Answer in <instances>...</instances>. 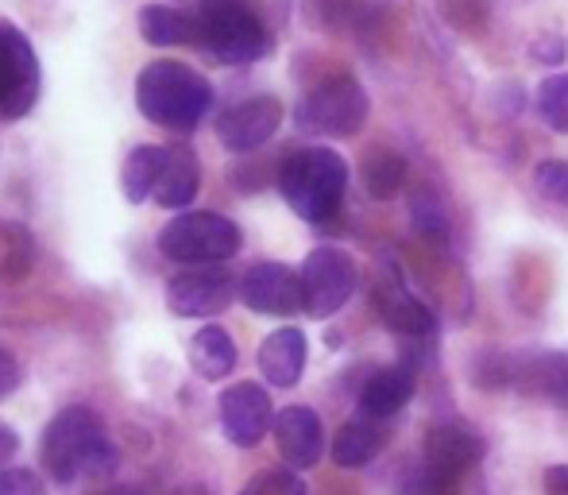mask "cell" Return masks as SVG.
<instances>
[{
    "instance_id": "cell-1",
    "label": "cell",
    "mask_w": 568,
    "mask_h": 495,
    "mask_svg": "<svg viewBox=\"0 0 568 495\" xmlns=\"http://www.w3.org/2000/svg\"><path fill=\"white\" fill-rule=\"evenodd\" d=\"M39 461H43L47 476L54 484H74L78 476L90 481H105L116 473L120 453L109 437L105 422L90 406H67L59 411L43 430L39 442Z\"/></svg>"
},
{
    "instance_id": "cell-2",
    "label": "cell",
    "mask_w": 568,
    "mask_h": 495,
    "mask_svg": "<svg viewBox=\"0 0 568 495\" xmlns=\"http://www.w3.org/2000/svg\"><path fill=\"white\" fill-rule=\"evenodd\" d=\"M135 109L159 128L194 132L213 109V85L186 62L159 59L135 78Z\"/></svg>"
},
{
    "instance_id": "cell-3",
    "label": "cell",
    "mask_w": 568,
    "mask_h": 495,
    "mask_svg": "<svg viewBox=\"0 0 568 495\" xmlns=\"http://www.w3.org/2000/svg\"><path fill=\"white\" fill-rule=\"evenodd\" d=\"M348 186V163L333 148H298L278 166V194L310 225L337 218Z\"/></svg>"
},
{
    "instance_id": "cell-4",
    "label": "cell",
    "mask_w": 568,
    "mask_h": 495,
    "mask_svg": "<svg viewBox=\"0 0 568 495\" xmlns=\"http://www.w3.org/2000/svg\"><path fill=\"white\" fill-rule=\"evenodd\" d=\"M197 43L221 67H247L271 51V31L252 0H197Z\"/></svg>"
},
{
    "instance_id": "cell-5",
    "label": "cell",
    "mask_w": 568,
    "mask_h": 495,
    "mask_svg": "<svg viewBox=\"0 0 568 495\" xmlns=\"http://www.w3.org/2000/svg\"><path fill=\"white\" fill-rule=\"evenodd\" d=\"M159 252L174 263H190V267H213L225 263L240 252V229L229 218L210 210L197 213H179L174 221H166L159 233Z\"/></svg>"
},
{
    "instance_id": "cell-6",
    "label": "cell",
    "mask_w": 568,
    "mask_h": 495,
    "mask_svg": "<svg viewBox=\"0 0 568 495\" xmlns=\"http://www.w3.org/2000/svg\"><path fill=\"white\" fill-rule=\"evenodd\" d=\"M294 121L302 132L325 135V140H344V135H356L367 121V93L356 78L337 74L329 82L314 85L306 98L294 109Z\"/></svg>"
},
{
    "instance_id": "cell-7",
    "label": "cell",
    "mask_w": 568,
    "mask_h": 495,
    "mask_svg": "<svg viewBox=\"0 0 568 495\" xmlns=\"http://www.w3.org/2000/svg\"><path fill=\"white\" fill-rule=\"evenodd\" d=\"M39 59L31 39L16 23L0 20V124L20 121L39 101Z\"/></svg>"
},
{
    "instance_id": "cell-8",
    "label": "cell",
    "mask_w": 568,
    "mask_h": 495,
    "mask_svg": "<svg viewBox=\"0 0 568 495\" xmlns=\"http://www.w3.org/2000/svg\"><path fill=\"white\" fill-rule=\"evenodd\" d=\"M302 286H306V314L333 317L356 291V263L341 248H314L302 263Z\"/></svg>"
},
{
    "instance_id": "cell-9",
    "label": "cell",
    "mask_w": 568,
    "mask_h": 495,
    "mask_svg": "<svg viewBox=\"0 0 568 495\" xmlns=\"http://www.w3.org/2000/svg\"><path fill=\"white\" fill-rule=\"evenodd\" d=\"M240 294L236 275L225 267H190L166 279V306L179 317H217L232 306Z\"/></svg>"
},
{
    "instance_id": "cell-10",
    "label": "cell",
    "mask_w": 568,
    "mask_h": 495,
    "mask_svg": "<svg viewBox=\"0 0 568 495\" xmlns=\"http://www.w3.org/2000/svg\"><path fill=\"white\" fill-rule=\"evenodd\" d=\"M240 299L255 314L271 317H291L306 310V286H302V271L286 267V263H255L244 279H240Z\"/></svg>"
},
{
    "instance_id": "cell-11",
    "label": "cell",
    "mask_w": 568,
    "mask_h": 495,
    "mask_svg": "<svg viewBox=\"0 0 568 495\" xmlns=\"http://www.w3.org/2000/svg\"><path fill=\"white\" fill-rule=\"evenodd\" d=\"M221 426L225 437L240 449H252L275 430V414H271V395L260 383H232L221 395Z\"/></svg>"
},
{
    "instance_id": "cell-12",
    "label": "cell",
    "mask_w": 568,
    "mask_h": 495,
    "mask_svg": "<svg viewBox=\"0 0 568 495\" xmlns=\"http://www.w3.org/2000/svg\"><path fill=\"white\" fill-rule=\"evenodd\" d=\"M484 453H487L484 434L460 418H445V422H437V426H429L426 445H422V457L434 468H442V473L456 476V481H460L468 468H476L479 461H484Z\"/></svg>"
},
{
    "instance_id": "cell-13",
    "label": "cell",
    "mask_w": 568,
    "mask_h": 495,
    "mask_svg": "<svg viewBox=\"0 0 568 495\" xmlns=\"http://www.w3.org/2000/svg\"><path fill=\"white\" fill-rule=\"evenodd\" d=\"M278 124H283V105L275 98H247L221 117L217 135L229 151L244 155V151L263 148L278 132Z\"/></svg>"
},
{
    "instance_id": "cell-14",
    "label": "cell",
    "mask_w": 568,
    "mask_h": 495,
    "mask_svg": "<svg viewBox=\"0 0 568 495\" xmlns=\"http://www.w3.org/2000/svg\"><path fill=\"white\" fill-rule=\"evenodd\" d=\"M275 445H278V457H283L294 473L314 468L325 453V430H322L317 411H310V406H286V411H278Z\"/></svg>"
},
{
    "instance_id": "cell-15",
    "label": "cell",
    "mask_w": 568,
    "mask_h": 495,
    "mask_svg": "<svg viewBox=\"0 0 568 495\" xmlns=\"http://www.w3.org/2000/svg\"><path fill=\"white\" fill-rule=\"evenodd\" d=\"M510 383L523 395L568 406V353H534L510 361Z\"/></svg>"
},
{
    "instance_id": "cell-16",
    "label": "cell",
    "mask_w": 568,
    "mask_h": 495,
    "mask_svg": "<svg viewBox=\"0 0 568 495\" xmlns=\"http://www.w3.org/2000/svg\"><path fill=\"white\" fill-rule=\"evenodd\" d=\"M260 372L271 387H294L306 372V333L302 330H275L260 345Z\"/></svg>"
},
{
    "instance_id": "cell-17",
    "label": "cell",
    "mask_w": 568,
    "mask_h": 495,
    "mask_svg": "<svg viewBox=\"0 0 568 495\" xmlns=\"http://www.w3.org/2000/svg\"><path fill=\"white\" fill-rule=\"evenodd\" d=\"M414 387H418L414 364H390V368H379L364 383V391H359V411H364L367 418H390V414H398L406 403H410Z\"/></svg>"
},
{
    "instance_id": "cell-18",
    "label": "cell",
    "mask_w": 568,
    "mask_h": 495,
    "mask_svg": "<svg viewBox=\"0 0 568 495\" xmlns=\"http://www.w3.org/2000/svg\"><path fill=\"white\" fill-rule=\"evenodd\" d=\"M197 186H202V163H197V155L190 148H171L166 171L155 190V202L163 210H186L197 198Z\"/></svg>"
},
{
    "instance_id": "cell-19",
    "label": "cell",
    "mask_w": 568,
    "mask_h": 495,
    "mask_svg": "<svg viewBox=\"0 0 568 495\" xmlns=\"http://www.w3.org/2000/svg\"><path fill=\"white\" fill-rule=\"evenodd\" d=\"M140 36L151 47H190L197 43L194 12L171 4H148L140 8Z\"/></svg>"
},
{
    "instance_id": "cell-20",
    "label": "cell",
    "mask_w": 568,
    "mask_h": 495,
    "mask_svg": "<svg viewBox=\"0 0 568 495\" xmlns=\"http://www.w3.org/2000/svg\"><path fill=\"white\" fill-rule=\"evenodd\" d=\"M166 155H171V148H159V143H140V148H132V155L124 159V171H120L128 202L140 205V202H148V198H155L159 179H163V171H166Z\"/></svg>"
},
{
    "instance_id": "cell-21",
    "label": "cell",
    "mask_w": 568,
    "mask_h": 495,
    "mask_svg": "<svg viewBox=\"0 0 568 495\" xmlns=\"http://www.w3.org/2000/svg\"><path fill=\"white\" fill-rule=\"evenodd\" d=\"M383 442H387V434H383L372 418H352V422H344L337 430V437H333V461H337L341 468H364L379 457Z\"/></svg>"
},
{
    "instance_id": "cell-22",
    "label": "cell",
    "mask_w": 568,
    "mask_h": 495,
    "mask_svg": "<svg viewBox=\"0 0 568 495\" xmlns=\"http://www.w3.org/2000/svg\"><path fill=\"white\" fill-rule=\"evenodd\" d=\"M190 368H194L202 380H225V375L236 368V345L221 325H205V330L194 333L190 341Z\"/></svg>"
},
{
    "instance_id": "cell-23",
    "label": "cell",
    "mask_w": 568,
    "mask_h": 495,
    "mask_svg": "<svg viewBox=\"0 0 568 495\" xmlns=\"http://www.w3.org/2000/svg\"><path fill=\"white\" fill-rule=\"evenodd\" d=\"M379 314H383V325H387L390 333H398V337H406V341L434 337V314H429L418 299H410V294L390 291L387 299L379 302Z\"/></svg>"
},
{
    "instance_id": "cell-24",
    "label": "cell",
    "mask_w": 568,
    "mask_h": 495,
    "mask_svg": "<svg viewBox=\"0 0 568 495\" xmlns=\"http://www.w3.org/2000/svg\"><path fill=\"white\" fill-rule=\"evenodd\" d=\"M359 179H364L367 194L387 202L406 186V159L395 148H372L359 163Z\"/></svg>"
},
{
    "instance_id": "cell-25",
    "label": "cell",
    "mask_w": 568,
    "mask_h": 495,
    "mask_svg": "<svg viewBox=\"0 0 568 495\" xmlns=\"http://www.w3.org/2000/svg\"><path fill=\"white\" fill-rule=\"evenodd\" d=\"M456 492H460V481L442 473V468H434L426 457L418 465H406L395 476V495H456Z\"/></svg>"
},
{
    "instance_id": "cell-26",
    "label": "cell",
    "mask_w": 568,
    "mask_h": 495,
    "mask_svg": "<svg viewBox=\"0 0 568 495\" xmlns=\"http://www.w3.org/2000/svg\"><path fill=\"white\" fill-rule=\"evenodd\" d=\"M410 225H414V233L429 244L445 248V241H449V213H445L442 198H437L434 190H418V194L410 198Z\"/></svg>"
},
{
    "instance_id": "cell-27",
    "label": "cell",
    "mask_w": 568,
    "mask_h": 495,
    "mask_svg": "<svg viewBox=\"0 0 568 495\" xmlns=\"http://www.w3.org/2000/svg\"><path fill=\"white\" fill-rule=\"evenodd\" d=\"M538 113L554 132L568 135V70L565 74H554L538 85Z\"/></svg>"
},
{
    "instance_id": "cell-28",
    "label": "cell",
    "mask_w": 568,
    "mask_h": 495,
    "mask_svg": "<svg viewBox=\"0 0 568 495\" xmlns=\"http://www.w3.org/2000/svg\"><path fill=\"white\" fill-rule=\"evenodd\" d=\"M240 495H306V484L294 468H267V473L252 476Z\"/></svg>"
},
{
    "instance_id": "cell-29",
    "label": "cell",
    "mask_w": 568,
    "mask_h": 495,
    "mask_svg": "<svg viewBox=\"0 0 568 495\" xmlns=\"http://www.w3.org/2000/svg\"><path fill=\"white\" fill-rule=\"evenodd\" d=\"M534 186L554 205H568V163L565 159H546L534 166Z\"/></svg>"
},
{
    "instance_id": "cell-30",
    "label": "cell",
    "mask_w": 568,
    "mask_h": 495,
    "mask_svg": "<svg viewBox=\"0 0 568 495\" xmlns=\"http://www.w3.org/2000/svg\"><path fill=\"white\" fill-rule=\"evenodd\" d=\"M0 495H47V484L31 468H0Z\"/></svg>"
},
{
    "instance_id": "cell-31",
    "label": "cell",
    "mask_w": 568,
    "mask_h": 495,
    "mask_svg": "<svg viewBox=\"0 0 568 495\" xmlns=\"http://www.w3.org/2000/svg\"><path fill=\"white\" fill-rule=\"evenodd\" d=\"M20 383H23L20 361H16V356L8 353V348H0V398L16 395V391H20Z\"/></svg>"
},
{
    "instance_id": "cell-32",
    "label": "cell",
    "mask_w": 568,
    "mask_h": 495,
    "mask_svg": "<svg viewBox=\"0 0 568 495\" xmlns=\"http://www.w3.org/2000/svg\"><path fill=\"white\" fill-rule=\"evenodd\" d=\"M16 449H20V437H16V430L8 422H0V465H8L16 457Z\"/></svg>"
},
{
    "instance_id": "cell-33",
    "label": "cell",
    "mask_w": 568,
    "mask_h": 495,
    "mask_svg": "<svg viewBox=\"0 0 568 495\" xmlns=\"http://www.w3.org/2000/svg\"><path fill=\"white\" fill-rule=\"evenodd\" d=\"M534 54H541L546 62H561L565 59V43L557 36H546L541 43H534Z\"/></svg>"
},
{
    "instance_id": "cell-34",
    "label": "cell",
    "mask_w": 568,
    "mask_h": 495,
    "mask_svg": "<svg viewBox=\"0 0 568 495\" xmlns=\"http://www.w3.org/2000/svg\"><path fill=\"white\" fill-rule=\"evenodd\" d=\"M546 495H568V465H554L546 473Z\"/></svg>"
},
{
    "instance_id": "cell-35",
    "label": "cell",
    "mask_w": 568,
    "mask_h": 495,
    "mask_svg": "<svg viewBox=\"0 0 568 495\" xmlns=\"http://www.w3.org/2000/svg\"><path fill=\"white\" fill-rule=\"evenodd\" d=\"M101 495H140L135 488H113V492H101Z\"/></svg>"
},
{
    "instance_id": "cell-36",
    "label": "cell",
    "mask_w": 568,
    "mask_h": 495,
    "mask_svg": "<svg viewBox=\"0 0 568 495\" xmlns=\"http://www.w3.org/2000/svg\"><path fill=\"white\" fill-rule=\"evenodd\" d=\"M174 495H205L202 488H182V492H174Z\"/></svg>"
}]
</instances>
